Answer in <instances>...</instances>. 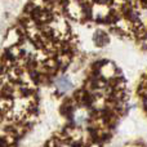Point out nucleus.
I'll return each mask as SVG.
<instances>
[{"mask_svg": "<svg viewBox=\"0 0 147 147\" xmlns=\"http://www.w3.org/2000/svg\"><path fill=\"white\" fill-rule=\"evenodd\" d=\"M58 86L59 88H62L63 90H66V88H69L70 86V83L67 80H65V79H61V80L58 81Z\"/></svg>", "mask_w": 147, "mask_h": 147, "instance_id": "nucleus-1", "label": "nucleus"}]
</instances>
